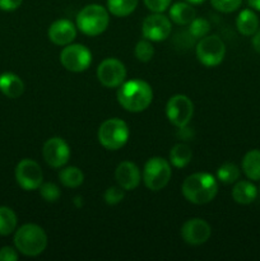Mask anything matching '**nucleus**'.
I'll use <instances>...</instances> for the list:
<instances>
[{
    "label": "nucleus",
    "instance_id": "bb28decb",
    "mask_svg": "<svg viewBox=\"0 0 260 261\" xmlns=\"http://www.w3.org/2000/svg\"><path fill=\"white\" fill-rule=\"evenodd\" d=\"M135 58L138 59L142 63H148V61L152 60V58L154 56V47L152 45V41L149 40H142L135 45Z\"/></svg>",
    "mask_w": 260,
    "mask_h": 261
},
{
    "label": "nucleus",
    "instance_id": "b1692460",
    "mask_svg": "<svg viewBox=\"0 0 260 261\" xmlns=\"http://www.w3.org/2000/svg\"><path fill=\"white\" fill-rule=\"evenodd\" d=\"M139 0H107V9L115 17H127L138 7Z\"/></svg>",
    "mask_w": 260,
    "mask_h": 261
},
{
    "label": "nucleus",
    "instance_id": "aec40b11",
    "mask_svg": "<svg viewBox=\"0 0 260 261\" xmlns=\"http://www.w3.org/2000/svg\"><path fill=\"white\" fill-rule=\"evenodd\" d=\"M236 27L241 35L252 36L259 30V18L254 9H244L240 12L236 19Z\"/></svg>",
    "mask_w": 260,
    "mask_h": 261
},
{
    "label": "nucleus",
    "instance_id": "1a4fd4ad",
    "mask_svg": "<svg viewBox=\"0 0 260 261\" xmlns=\"http://www.w3.org/2000/svg\"><path fill=\"white\" fill-rule=\"evenodd\" d=\"M166 115L171 124L176 127H185L194 115L193 102L185 94H175L166 105Z\"/></svg>",
    "mask_w": 260,
    "mask_h": 261
},
{
    "label": "nucleus",
    "instance_id": "7ed1b4c3",
    "mask_svg": "<svg viewBox=\"0 0 260 261\" xmlns=\"http://www.w3.org/2000/svg\"><path fill=\"white\" fill-rule=\"evenodd\" d=\"M14 245L15 249L25 256H38L47 247V234L37 224H24L15 231Z\"/></svg>",
    "mask_w": 260,
    "mask_h": 261
},
{
    "label": "nucleus",
    "instance_id": "f257e3e1",
    "mask_svg": "<svg viewBox=\"0 0 260 261\" xmlns=\"http://www.w3.org/2000/svg\"><path fill=\"white\" fill-rule=\"evenodd\" d=\"M181 191L185 199L196 205L208 204L218 193V182L211 173L196 172L184 180Z\"/></svg>",
    "mask_w": 260,
    "mask_h": 261
},
{
    "label": "nucleus",
    "instance_id": "423d86ee",
    "mask_svg": "<svg viewBox=\"0 0 260 261\" xmlns=\"http://www.w3.org/2000/svg\"><path fill=\"white\" fill-rule=\"evenodd\" d=\"M129 139V126L120 119H109L98 129V140L103 148L117 150L124 147Z\"/></svg>",
    "mask_w": 260,
    "mask_h": 261
},
{
    "label": "nucleus",
    "instance_id": "f704fd0d",
    "mask_svg": "<svg viewBox=\"0 0 260 261\" xmlns=\"http://www.w3.org/2000/svg\"><path fill=\"white\" fill-rule=\"evenodd\" d=\"M251 43H252V47H254V50L256 51V53L260 54V30H257L256 32L252 35Z\"/></svg>",
    "mask_w": 260,
    "mask_h": 261
},
{
    "label": "nucleus",
    "instance_id": "5701e85b",
    "mask_svg": "<svg viewBox=\"0 0 260 261\" xmlns=\"http://www.w3.org/2000/svg\"><path fill=\"white\" fill-rule=\"evenodd\" d=\"M59 180L65 188L76 189L83 184L84 175L75 166H68L59 172Z\"/></svg>",
    "mask_w": 260,
    "mask_h": 261
},
{
    "label": "nucleus",
    "instance_id": "c9c22d12",
    "mask_svg": "<svg viewBox=\"0 0 260 261\" xmlns=\"http://www.w3.org/2000/svg\"><path fill=\"white\" fill-rule=\"evenodd\" d=\"M247 3L251 7V9L260 12V0H247Z\"/></svg>",
    "mask_w": 260,
    "mask_h": 261
},
{
    "label": "nucleus",
    "instance_id": "f8f14e48",
    "mask_svg": "<svg viewBox=\"0 0 260 261\" xmlns=\"http://www.w3.org/2000/svg\"><path fill=\"white\" fill-rule=\"evenodd\" d=\"M171 30H172V25H171L170 18L165 17L162 13L150 14L143 20V36L152 42L165 41L171 35Z\"/></svg>",
    "mask_w": 260,
    "mask_h": 261
},
{
    "label": "nucleus",
    "instance_id": "4be33fe9",
    "mask_svg": "<svg viewBox=\"0 0 260 261\" xmlns=\"http://www.w3.org/2000/svg\"><path fill=\"white\" fill-rule=\"evenodd\" d=\"M191 158H193L191 148L188 144H184V143L176 144L170 152V162L176 168H183L188 166L190 163Z\"/></svg>",
    "mask_w": 260,
    "mask_h": 261
},
{
    "label": "nucleus",
    "instance_id": "473e14b6",
    "mask_svg": "<svg viewBox=\"0 0 260 261\" xmlns=\"http://www.w3.org/2000/svg\"><path fill=\"white\" fill-rule=\"evenodd\" d=\"M17 250L10 246H4L0 249V261H17Z\"/></svg>",
    "mask_w": 260,
    "mask_h": 261
},
{
    "label": "nucleus",
    "instance_id": "f03ea898",
    "mask_svg": "<svg viewBox=\"0 0 260 261\" xmlns=\"http://www.w3.org/2000/svg\"><path fill=\"white\" fill-rule=\"evenodd\" d=\"M117 101L126 111H144L153 101L152 87L139 79L125 82L117 91Z\"/></svg>",
    "mask_w": 260,
    "mask_h": 261
},
{
    "label": "nucleus",
    "instance_id": "a211bd4d",
    "mask_svg": "<svg viewBox=\"0 0 260 261\" xmlns=\"http://www.w3.org/2000/svg\"><path fill=\"white\" fill-rule=\"evenodd\" d=\"M196 17V12L193 5L188 2H178L171 5L170 8V19L176 24L189 25L191 20Z\"/></svg>",
    "mask_w": 260,
    "mask_h": 261
},
{
    "label": "nucleus",
    "instance_id": "6ab92c4d",
    "mask_svg": "<svg viewBox=\"0 0 260 261\" xmlns=\"http://www.w3.org/2000/svg\"><path fill=\"white\" fill-rule=\"evenodd\" d=\"M257 189L250 181H236L232 189V198L236 203L247 205L256 199Z\"/></svg>",
    "mask_w": 260,
    "mask_h": 261
},
{
    "label": "nucleus",
    "instance_id": "f3484780",
    "mask_svg": "<svg viewBox=\"0 0 260 261\" xmlns=\"http://www.w3.org/2000/svg\"><path fill=\"white\" fill-rule=\"evenodd\" d=\"M0 92L8 98H18L24 92V83L14 73L0 74Z\"/></svg>",
    "mask_w": 260,
    "mask_h": 261
},
{
    "label": "nucleus",
    "instance_id": "393cba45",
    "mask_svg": "<svg viewBox=\"0 0 260 261\" xmlns=\"http://www.w3.org/2000/svg\"><path fill=\"white\" fill-rule=\"evenodd\" d=\"M18 219L14 211L8 206H0V236H9L17 228Z\"/></svg>",
    "mask_w": 260,
    "mask_h": 261
},
{
    "label": "nucleus",
    "instance_id": "dca6fc26",
    "mask_svg": "<svg viewBox=\"0 0 260 261\" xmlns=\"http://www.w3.org/2000/svg\"><path fill=\"white\" fill-rule=\"evenodd\" d=\"M115 177L119 186H121L124 190H134L139 186L140 180H142L138 166L130 161H124L117 166L115 171Z\"/></svg>",
    "mask_w": 260,
    "mask_h": 261
},
{
    "label": "nucleus",
    "instance_id": "c85d7f7f",
    "mask_svg": "<svg viewBox=\"0 0 260 261\" xmlns=\"http://www.w3.org/2000/svg\"><path fill=\"white\" fill-rule=\"evenodd\" d=\"M38 189H40L41 196H42L47 203H55L56 200H59V198H60L61 195L60 189H59L54 182H42Z\"/></svg>",
    "mask_w": 260,
    "mask_h": 261
},
{
    "label": "nucleus",
    "instance_id": "4468645a",
    "mask_svg": "<svg viewBox=\"0 0 260 261\" xmlns=\"http://www.w3.org/2000/svg\"><path fill=\"white\" fill-rule=\"evenodd\" d=\"M212 234V228L204 219L193 218L184 223L181 228V237L184 241L193 246L205 244Z\"/></svg>",
    "mask_w": 260,
    "mask_h": 261
},
{
    "label": "nucleus",
    "instance_id": "a878e982",
    "mask_svg": "<svg viewBox=\"0 0 260 261\" xmlns=\"http://www.w3.org/2000/svg\"><path fill=\"white\" fill-rule=\"evenodd\" d=\"M240 168L235 163H223L217 171V178L223 184H233L239 180Z\"/></svg>",
    "mask_w": 260,
    "mask_h": 261
},
{
    "label": "nucleus",
    "instance_id": "39448f33",
    "mask_svg": "<svg viewBox=\"0 0 260 261\" xmlns=\"http://www.w3.org/2000/svg\"><path fill=\"white\" fill-rule=\"evenodd\" d=\"M172 171L170 162L162 157H153L147 161L143 168L144 185L152 191H160L170 182Z\"/></svg>",
    "mask_w": 260,
    "mask_h": 261
},
{
    "label": "nucleus",
    "instance_id": "c756f323",
    "mask_svg": "<svg viewBox=\"0 0 260 261\" xmlns=\"http://www.w3.org/2000/svg\"><path fill=\"white\" fill-rule=\"evenodd\" d=\"M105 201L109 205H116V204L121 203L125 198V190L121 186H111L105 193Z\"/></svg>",
    "mask_w": 260,
    "mask_h": 261
},
{
    "label": "nucleus",
    "instance_id": "9d476101",
    "mask_svg": "<svg viewBox=\"0 0 260 261\" xmlns=\"http://www.w3.org/2000/svg\"><path fill=\"white\" fill-rule=\"evenodd\" d=\"M15 180L23 190H37L43 182L42 170L36 161L25 158L15 167Z\"/></svg>",
    "mask_w": 260,
    "mask_h": 261
},
{
    "label": "nucleus",
    "instance_id": "cd10ccee",
    "mask_svg": "<svg viewBox=\"0 0 260 261\" xmlns=\"http://www.w3.org/2000/svg\"><path fill=\"white\" fill-rule=\"evenodd\" d=\"M188 31L195 40H200V38H203L204 36H206L209 33V31H211V24H209L208 20L204 19V18L195 17L191 20L190 24H189Z\"/></svg>",
    "mask_w": 260,
    "mask_h": 261
},
{
    "label": "nucleus",
    "instance_id": "0eeeda50",
    "mask_svg": "<svg viewBox=\"0 0 260 261\" xmlns=\"http://www.w3.org/2000/svg\"><path fill=\"white\" fill-rule=\"evenodd\" d=\"M226 46L217 35H206L196 43V58L203 65L217 66L223 61Z\"/></svg>",
    "mask_w": 260,
    "mask_h": 261
},
{
    "label": "nucleus",
    "instance_id": "2eb2a0df",
    "mask_svg": "<svg viewBox=\"0 0 260 261\" xmlns=\"http://www.w3.org/2000/svg\"><path fill=\"white\" fill-rule=\"evenodd\" d=\"M48 38L58 46H66L76 37V25L68 19L55 20L48 28Z\"/></svg>",
    "mask_w": 260,
    "mask_h": 261
},
{
    "label": "nucleus",
    "instance_id": "e433bc0d",
    "mask_svg": "<svg viewBox=\"0 0 260 261\" xmlns=\"http://www.w3.org/2000/svg\"><path fill=\"white\" fill-rule=\"evenodd\" d=\"M185 2L190 3L191 5H199V4H201V3L205 2V0H185Z\"/></svg>",
    "mask_w": 260,
    "mask_h": 261
},
{
    "label": "nucleus",
    "instance_id": "7c9ffc66",
    "mask_svg": "<svg viewBox=\"0 0 260 261\" xmlns=\"http://www.w3.org/2000/svg\"><path fill=\"white\" fill-rule=\"evenodd\" d=\"M214 9L222 13H232L241 7L242 0H211Z\"/></svg>",
    "mask_w": 260,
    "mask_h": 261
},
{
    "label": "nucleus",
    "instance_id": "2f4dec72",
    "mask_svg": "<svg viewBox=\"0 0 260 261\" xmlns=\"http://www.w3.org/2000/svg\"><path fill=\"white\" fill-rule=\"evenodd\" d=\"M144 4L153 13H163L171 5V0H144Z\"/></svg>",
    "mask_w": 260,
    "mask_h": 261
},
{
    "label": "nucleus",
    "instance_id": "412c9836",
    "mask_svg": "<svg viewBox=\"0 0 260 261\" xmlns=\"http://www.w3.org/2000/svg\"><path fill=\"white\" fill-rule=\"evenodd\" d=\"M242 171L249 180L260 181V150H249L242 158Z\"/></svg>",
    "mask_w": 260,
    "mask_h": 261
},
{
    "label": "nucleus",
    "instance_id": "20e7f679",
    "mask_svg": "<svg viewBox=\"0 0 260 261\" xmlns=\"http://www.w3.org/2000/svg\"><path fill=\"white\" fill-rule=\"evenodd\" d=\"M109 9L99 4L86 5L76 15V28L91 37L103 33L109 27Z\"/></svg>",
    "mask_w": 260,
    "mask_h": 261
},
{
    "label": "nucleus",
    "instance_id": "ddd939ff",
    "mask_svg": "<svg viewBox=\"0 0 260 261\" xmlns=\"http://www.w3.org/2000/svg\"><path fill=\"white\" fill-rule=\"evenodd\" d=\"M43 160L53 168H61L68 163L70 158V148L68 143L59 137L46 140L42 148Z\"/></svg>",
    "mask_w": 260,
    "mask_h": 261
},
{
    "label": "nucleus",
    "instance_id": "72a5a7b5",
    "mask_svg": "<svg viewBox=\"0 0 260 261\" xmlns=\"http://www.w3.org/2000/svg\"><path fill=\"white\" fill-rule=\"evenodd\" d=\"M23 0H0V9L4 12H13L22 5Z\"/></svg>",
    "mask_w": 260,
    "mask_h": 261
},
{
    "label": "nucleus",
    "instance_id": "9b49d317",
    "mask_svg": "<svg viewBox=\"0 0 260 261\" xmlns=\"http://www.w3.org/2000/svg\"><path fill=\"white\" fill-rule=\"evenodd\" d=\"M97 78L106 88H117L125 82L126 68L117 59H105L97 68Z\"/></svg>",
    "mask_w": 260,
    "mask_h": 261
},
{
    "label": "nucleus",
    "instance_id": "6e6552de",
    "mask_svg": "<svg viewBox=\"0 0 260 261\" xmlns=\"http://www.w3.org/2000/svg\"><path fill=\"white\" fill-rule=\"evenodd\" d=\"M61 65L69 71L81 73L89 68L92 63V53L81 43H69L60 54Z\"/></svg>",
    "mask_w": 260,
    "mask_h": 261
}]
</instances>
